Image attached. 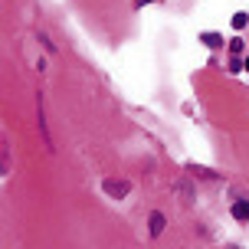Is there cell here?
<instances>
[{"label":"cell","mask_w":249,"mask_h":249,"mask_svg":"<svg viewBox=\"0 0 249 249\" xmlns=\"http://www.w3.org/2000/svg\"><path fill=\"white\" fill-rule=\"evenodd\" d=\"M105 194H108V197H115V200H122V197H128V190H131V184H128V180H105Z\"/></svg>","instance_id":"1"},{"label":"cell","mask_w":249,"mask_h":249,"mask_svg":"<svg viewBox=\"0 0 249 249\" xmlns=\"http://www.w3.org/2000/svg\"><path fill=\"white\" fill-rule=\"evenodd\" d=\"M164 233V213H151V236H161Z\"/></svg>","instance_id":"2"},{"label":"cell","mask_w":249,"mask_h":249,"mask_svg":"<svg viewBox=\"0 0 249 249\" xmlns=\"http://www.w3.org/2000/svg\"><path fill=\"white\" fill-rule=\"evenodd\" d=\"M203 43H207V46H210V50H220V46H223V36H220V33H203Z\"/></svg>","instance_id":"3"},{"label":"cell","mask_w":249,"mask_h":249,"mask_svg":"<svg viewBox=\"0 0 249 249\" xmlns=\"http://www.w3.org/2000/svg\"><path fill=\"white\" fill-rule=\"evenodd\" d=\"M233 216H236V220H249V203H246V200L233 203Z\"/></svg>","instance_id":"4"},{"label":"cell","mask_w":249,"mask_h":249,"mask_svg":"<svg viewBox=\"0 0 249 249\" xmlns=\"http://www.w3.org/2000/svg\"><path fill=\"white\" fill-rule=\"evenodd\" d=\"M246 23H249L246 13H236V17H233V30H246Z\"/></svg>","instance_id":"5"},{"label":"cell","mask_w":249,"mask_h":249,"mask_svg":"<svg viewBox=\"0 0 249 249\" xmlns=\"http://www.w3.org/2000/svg\"><path fill=\"white\" fill-rule=\"evenodd\" d=\"M243 50H246V46H243V39H230V53H233V56H239Z\"/></svg>","instance_id":"6"},{"label":"cell","mask_w":249,"mask_h":249,"mask_svg":"<svg viewBox=\"0 0 249 249\" xmlns=\"http://www.w3.org/2000/svg\"><path fill=\"white\" fill-rule=\"evenodd\" d=\"M243 69H249V56H246V59H243Z\"/></svg>","instance_id":"7"}]
</instances>
